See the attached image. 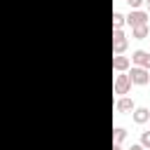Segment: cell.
<instances>
[{"instance_id":"obj_1","label":"cell","mask_w":150,"mask_h":150,"mask_svg":"<svg viewBox=\"0 0 150 150\" xmlns=\"http://www.w3.org/2000/svg\"><path fill=\"white\" fill-rule=\"evenodd\" d=\"M124 23H129L131 28L145 26V23H148V12H143V9H131V12L124 16Z\"/></svg>"},{"instance_id":"obj_2","label":"cell","mask_w":150,"mask_h":150,"mask_svg":"<svg viewBox=\"0 0 150 150\" xmlns=\"http://www.w3.org/2000/svg\"><path fill=\"white\" fill-rule=\"evenodd\" d=\"M127 45H129V40L122 33V28H112V54H124Z\"/></svg>"},{"instance_id":"obj_3","label":"cell","mask_w":150,"mask_h":150,"mask_svg":"<svg viewBox=\"0 0 150 150\" xmlns=\"http://www.w3.org/2000/svg\"><path fill=\"white\" fill-rule=\"evenodd\" d=\"M129 80H131V84H148L150 82V73L145 70V68H141V66H134L131 68V73H129Z\"/></svg>"},{"instance_id":"obj_4","label":"cell","mask_w":150,"mask_h":150,"mask_svg":"<svg viewBox=\"0 0 150 150\" xmlns=\"http://www.w3.org/2000/svg\"><path fill=\"white\" fill-rule=\"evenodd\" d=\"M112 89H115V94H120V96L129 94V89H131V80H129V75L120 73V75L115 77V84H112Z\"/></svg>"},{"instance_id":"obj_5","label":"cell","mask_w":150,"mask_h":150,"mask_svg":"<svg viewBox=\"0 0 150 150\" xmlns=\"http://www.w3.org/2000/svg\"><path fill=\"white\" fill-rule=\"evenodd\" d=\"M129 66H131L129 56H122V54H115V56H112V68H115L117 73H124Z\"/></svg>"},{"instance_id":"obj_6","label":"cell","mask_w":150,"mask_h":150,"mask_svg":"<svg viewBox=\"0 0 150 150\" xmlns=\"http://www.w3.org/2000/svg\"><path fill=\"white\" fill-rule=\"evenodd\" d=\"M136 105H134V101L131 98H127V96H120L117 98V103H115V110L117 112H131Z\"/></svg>"},{"instance_id":"obj_7","label":"cell","mask_w":150,"mask_h":150,"mask_svg":"<svg viewBox=\"0 0 150 150\" xmlns=\"http://www.w3.org/2000/svg\"><path fill=\"white\" fill-rule=\"evenodd\" d=\"M131 112H134V122H136V124H145V122L150 120V110H148V108H134Z\"/></svg>"},{"instance_id":"obj_8","label":"cell","mask_w":150,"mask_h":150,"mask_svg":"<svg viewBox=\"0 0 150 150\" xmlns=\"http://www.w3.org/2000/svg\"><path fill=\"white\" fill-rule=\"evenodd\" d=\"M148 33H150L148 23H145V26H136V28H131V38H134V40H145Z\"/></svg>"},{"instance_id":"obj_9","label":"cell","mask_w":150,"mask_h":150,"mask_svg":"<svg viewBox=\"0 0 150 150\" xmlns=\"http://www.w3.org/2000/svg\"><path fill=\"white\" fill-rule=\"evenodd\" d=\"M127 138V131L122 129V127H117V129H112V143L115 145H122V141Z\"/></svg>"},{"instance_id":"obj_10","label":"cell","mask_w":150,"mask_h":150,"mask_svg":"<svg viewBox=\"0 0 150 150\" xmlns=\"http://www.w3.org/2000/svg\"><path fill=\"white\" fill-rule=\"evenodd\" d=\"M122 26H124V14L112 12V28H122Z\"/></svg>"},{"instance_id":"obj_11","label":"cell","mask_w":150,"mask_h":150,"mask_svg":"<svg viewBox=\"0 0 150 150\" xmlns=\"http://www.w3.org/2000/svg\"><path fill=\"white\" fill-rule=\"evenodd\" d=\"M141 145H143L145 150L150 148V131H143V134H141Z\"/></svg>"},{"instance_id":"obj_12","label":"cell","mask_w":150,"mask_h":150,"mask_svg":"<svg viewBox=\"0 0 150 150\" xmlns=\"http://www.w3.org/2000/svg\"><path fill=\"white\" fill-rule=\"evenodd\" d=\"M141 68H145V70L150 73V52H145V54H143V61H141Z\"/></svg>"},{"instance_id":"obj_13","label":"cell","mask_w":150,"mask_h":150,"mask_svg":"<svg viewBox=\"0 0 150 150\" xmlns=\"http://www.w3.org/2000/svg\"><path fill=\"white\" fill-rule=\"evenodd\" d=\"M127 2H129V7H131V9H138V7H141L145 0H127Z\"/></svg>"},{"instance_id":"obj_14","label":"cell","mask_w":150,"mask_h":150,"mask_svg":"<svg viewBox=\"0 0 150 150\" xmlns=\"http://www.w3.org/2000/svg\"><path fill=\"white\" fill-rule=\"evenodd\" d=\"M129 150H145V148H143V145H141V143H138V145H131V148H129Z\"/></svg>"},{"instance_id":"obj_15","label":"cell","mask_w":150,"mask_h":150,"mask_svg":"<svg viewBox=\"0 0 150 150\" xmlns=\"http://www.w3.org/2000/svg\"><path fill=\"white\" fill-rule=\"evenodd\" d=\"M112 150H122V145H115V143H112Z\"/></svg>"},{"instance_id":"obj_16","label":"cell","mask_w":150,"mask_h":150,"mask_svg":"<svg viewBox=\"0 0 150 150\" xmlns=\"http://www.w3.org/2000/svg\"><path fill=\"white\" fill-rule=\"evenodd\" d=\"M145 5H148V12H150V0H145Z\"/></svg>"},{"instance_id":"obj_17","label":"cell","mask_w":150,"mask_h":150,"mask_svg":"<svg viewBox=\"0 0 150 150\" xmlns=\"http://www.w3.org/2000/svg\"><path fill=\"white\" fill-rule=\"evenodd\" d=\"M148 122H150V120H148Z\"/></svg>"}]
</instances>
